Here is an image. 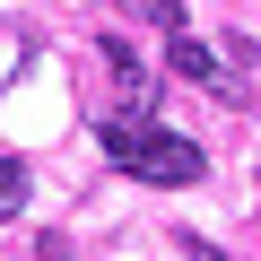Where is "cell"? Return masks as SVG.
Listing matches in <instances>:
<instances>
[{
    "label": "cell",
    "instance_id": "3",
    "mask_svg": "<svg viewBox=\"0 0 261 261\" xmlns=\"http://www.w3.org/2000/svg\"><path fill=\"white\" fill-rule=\"evenodd\" d=\"M105 61H113V79H122V96H130V113H148V96H157V87H148V70H140V53H130L122 35H105Z\"/></svg>",
    "mask_w": 261,
    "mask_h": 261
},
{
    "label": "cell",
    "instance_id": "6",
    "mask_svg": "<svg viewBox=\"0 0 261 261\" xmlns=\"http://www.w3.org/2000/svg\"><path fill=\"white\" fill-rule=\"evenodd\" d=\"M183 252H192V261H226V252H218V244H200V235H183Z\"/></svg>",
    "mask_w": 261,
    "mask_h": 261
},
{
    "label": "cell",
    "instance_id": "2",
    "mask_svg": "<svg viewBox=\"0 0 261 261\" xmlns=\"http://www.w3.org/2000/svg\"><path fill=\"white\" fill-rule=\"evenodd\" d=\"M166 70H174V79H192V87H218V61H209V44H200V35H183V27L166 35Z\"/></svg>",
    "mask_w": 261,
    "mask_h": 261
},
{
    "label": "cell",
    "instance_id": "4",
    "mask_svg": "<svg viewBox=\"0 0 261 261\" xmlns=\"http://www.w3.org/2000/svg\"><path fill=\"white\" fill-rule=\"evenodd\" d=\"M122 18H140V27H157V35H174L183 27V0H113Z\"/></svg>",
    "mask_w": 261,
    "mask_h": 261
},
{
    "label": "cell",
    "instance_id": "5",
    "mask_svg": "<svg viewBox=\"0 0 261 261\" xmlns=\"http://www.w3.org/2000/svg\"><path fill=\"white\" fill-rule=\"evenodd\" d=\"M18 200H27V174H18V166H9V157H0V218H9V209H18Z\"/></svg>",
    "mask_w": 261,
    "mask_h": 261
},
{
    "label": "cell",
    "instance_id": "1",
    "mask_svg": "<svg viewBox=\"0 0 261 261\" xmlns=\"http://www.w3.org/2000/svg\"><path fill=\"white\" fill-rule=\"evenodd\" d=\"M96 140L122 157V174H140V183H157V192H183V183L209 174V157H200L192 140H174V130H157L148 113H113Z\"/></svg>",
    "mask_w": 261,
    "mask_h": 261
}]
</instances>
